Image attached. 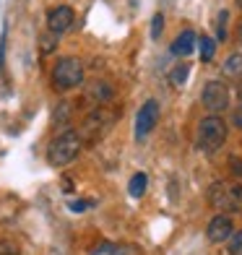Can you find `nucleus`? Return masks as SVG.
I'll list each match as a JSON object with an SVG mask.
<instances>
[{"label": "nucleus", "mask_w": 242, "mask_h": 255, "mask_svg": "<svg viewBox=\"0 0 242 255\" xmlns=\"http://www.w3.org/2000/svg\"><path fill=\"white\" fill-rule=\"evenodd\" d=\"M206 201L216 214H235L242 211V182L216 180L206 190Z\"/></svg>", "instance_id": "1"}, {"label": "nucleus", "mask_w": 242, "mask_h": 255, "mask_svg": "<svg viewBox=\"0 0 242 255\" xmlns=\"http://www.w3.org/2000/svg\"><path fill=\"white\" fill-rule=\"evenodd\" d=\"M81 148H84V141H81L78 130H63L47 146V161L52 167H68L71 161L78 159Z\"/></svg>", "instance_id": "2"}, {"label": "nucleus", "mask_w": 242, "mask_h": 255, "mask_svg": "<svg viewBox=\"0 0 242 255\" xmlns=\"http://www.w3.org/2000/svg\"><path fill=\"white\" fill-rule=\"evenodd\" d=\"M227 143V123L219 115H209L198 123V135H195V148L201 154H214Z\"/></svg>", "instance_id": "3"}, {"label": "nucleus", "mask_w": 242, "mask_h": 255, "mask_svg": "<svg viewBox=\"0 0 242 255\" xmlns=\"http://www.w3.org/2000/svg\"><path fill=\"white\" fill-rule=\"evenodd\" d=\"M86 68L78 57H60L52 68V86L57 91H71L84 84Z\"/></svg>", "instance_id": "4"}, {"label": "nucleus", "mask_w": 242, "mask_h": 255, "mask_svg": "<svg viewBox=\"0 0 242 255\" xmlns=\"http://www.w3.org/2000/svg\"><path fill=\"white\" fill-rule=\"evenodd\" d=\"M159 115H161V107L156 99H146L141 104V110L135 115V141H146L151 135V130L159 123Z\"/></svg>", "instance_id": "5"}, {"label": "nucleus", "mask_w": 242, "mask_h": 255, "mask_svg": "<svg viewBox=\"0 0 242 255\" xmlns=\"http://www.w3.org/2000/svg\"><path fill=\"white\" fill-rule=\"evenodd\" d=\"M201 102H203V107L219 115V112H224L229 107V89L224 81H209V84L203 86V94H201Z\"/></svg>", "instance_id": "6"}, {"label": "nucleus", "mask_w": 242, "mask_h": 255, "mask_svg": "<svg viewBox=\"0 0 242 255\" xmlns=\"http://www.w3.org/2000/svg\"><path fill=\"white\" fill-rule=\"evenodd\" d=\"M110 125H112L110 112H107V110H94V112H91L89 118L84 120L78 135H81V141H99V138L110 130Z\"/></svg>", "instance_id": "7"}, {"label": "nucleus", "mask_w": 242, "mask_h": 255, "mask_svg": "<svg viewBox=\"0 0 242 255\" xmlns=\"http://www.w3.org/2000/svg\"><path fill=\"white\" fill-rule=\"evenodd\" d=\"M73 21H76V13H73L71 5H55L47 13V29L57 37V34H65L68 29H71Z\"/></svg>", "instance_id": "8"}, {"label": "nucleus", "mask_w": 242, "mask_h": 255, "mask_svg": "<svg viewBox=\"0 0 242 255\" xmlns=\"http://www.w3.org/2000/svg\"><path fill=\"white\" fill-rule=\"evenodd\" d=\"M235 232V224H232V216L227 214H216L211 222H209V229H206V237H209V242H214V245H219V242H227L229 237H232Z\"/></svg>", "instance_id": "9"}, {"label": "nucleus", "mask_w": 242, "mask_h": 255, "mask_svg": "<svg viewBox=\"0 0 242 255\" xmlns=\"http://www.w3.org/2000/svg\"><path fill=\"white\" fill-rule=\"evenodd\" d=\"M86 97L94 99L97 104H105V102L115 99V89H112V84H107V81H91V84L86 86Z\"/></svg>", "instance_id": "10"}, {"label": "nucleus", "mask_w": 242, "mask_h": 255, "mask_svg": "<svg viewBox=\"0 0 242 255\" xmlns=\"http://www.w3.org/2000/svg\"><path fill=\"white\" fill-rule=\"evenodd\" d=\"M195 42H198V37H195V31H182L180 37L172 42V55H177V57H185L195 50Z\"/></svg>", "instance_id": "11"}, {"label": "nucleus", "mask_w": 242, "mask_h": 255, "mask_svg": "<svg viewBox=\"0 0 242 255\" xmlns=\"http://www.w3.org/2000/svg\"><path fill=\"white\" fill-rule=\"evenodd\" d=\"M91 255H138V248L133 245H112V242H102L91 250Z\"/></svg>", "instance_id": "12"}, {"label": "nucleus", "mask_w": 242, "mask_h": 255, "mask_svg": "<svg viewBox=\"0 0 242 255\" xmlns=\"http://www.w3.org/2000/svg\"><path fill=\"white\" fill-rule=\"evenodd\" d=\"M146 188H148V175L146 172H135V175L130 177V182H128V195L130 198H141V195L146 193Z\"/></svg>", "instance_id": "13"}, {"label": "nucleus", "mask_w": 242, "mask_h": 255, "mask_svg": "<svg viewBox=\"0 0 242 255\" xmlns=\"http://www.w3.org/2000/svg\"><path fill=\"white\" fill-rule=\"evenodd\" d=\"M222 71H224V76H229V78H242V52H237V55L229 57Z\"/></svg>", "instance_id": "14"}, {"label": "nucleus", "mask_w": 242, "mask_h": 255, "mask_svg": "<svg viewBox=\"0 0 242 255\" xmlns=\"http://www.w3.org/2000/svg\"><path fill=\"white\" fill-rule=\"evenodd\" d=\"M195 47H201V60H203V63L214 60V52H216V42H214L211 37H201L198 42H195Z\"/></svg>", "instance_id": "15"}, {"label": "nucleus", "mask_w": 242, "mask_h": 255, "mask_svg": "<svg viewBox=\"0 0 242 255\" xmlns=\"http://www.w3.org/2000/svg\"><path fill=\"white\" fill-rule=\"evenodd\" d=\"M188 73H190V68L185 63H180L172 68V73H169V81H172V86H182L188 81Z\"/></svg>", "instance_id": "16"}, {"label": "nucleus", "mask_w": 242, "mask_h": 255, "mask_svg": "<svg viewBox=\"0 0 242 255\" xmlns=\"http://www.w3.org/2000/svg\"><path fill=\"white\" fill-rule=\"evenodd\" d=\"M227 242H229V255H242V229L232 232V237Z\"/></svg>", "instance_id": "17"}, {"label": "nucleus", "mask_w": 242, "mask_h": 255, "mask_svg": "<svg viewBox=\"0 0 242 255\" xmlns=\"http://www.w3.org/2000/svg\"><path fill=\"white\" fill-rule=\"evenodd\" d=\"M161 31H164V16L156 13V16L151 18V39H159Z\"/></svg>", "instance_id": "18"}, {"label": "nucleus", "mask_w": 242, "mask_h": 255, "mask_svg": "<svg viewBox=\"0 0 242 255\" xmlns=\"http://www.w3.org/2000/svg\"><path fill=\"white\" fill-rule=\"evenodd\" d=\"M227 21H229V13L227 10H222V13H219V26H216V37L219 39H227Z\"/></svg>", "instance_id": "19"}, {"label": "nucleus", "mask_w": 242, "mask_h": 255, "mask_svg": "<svg viewBox=\"0 0 242 255\" xmlns=\"http://www.w3.org/2000/svg\"><path fill=\"white\" fill-rule=\"evenodd\" d=\"M0 255H18V245L13 240H0Z\"/></svg>", "instance_id": "20"}, {"label": "nucleus", "mask_w": 242, "mask_h": 255, "mask_svg": "<svg viewBox=\"0 0 242 255\" xmlns=\"http://www.w3.org/2000/svg\"><path fill=\"white\" fill-rule=\"evenodd\" d=\"M232 123H235V128H240L242 130V102L235 107V112H232Z\"/></svg>", "instance_id": "21"}, {"label": "nucleus", "mask_w": 242, "mask_h": 255, "mask_svg": "<svg viewBox=\"0 0 242 255\" xmlns=\"http://www.w3.org/2000/svg\"><path fill=\"white\" fill-rule=\"evenodd\" d=\"M232 175L235 177H242V161L237 156H232Z\"/></svg>", "instance_id": "22"}, {"label": "nucleus", "mask_w": 242, "mask_h": 255, "mask_svg": "<svg viewBox=\"0 0 242 255\" xmlns=\"http://www.w3.org/2000/svg\"><path fill=\"white\" fill-rule=\"evenodd\" d=\"M68 208H71V211H86L89 203L86 201H73V203H68Z\"/></svg>", "instance_id": "23"}, {"label": "nucleus", "mask_w": 242, "mask_h": 255, "mask_svg": "<svg viewBox=\"0 0 242 255\" xmlns=\"http://www.w3.org/2000/svg\"><path fill=\"white\" fill-rule=\"evenodd\" d=\"M237 39H240V44H242V24L237 26Z\"/></svg>", "instance_id": "24"}, {"label": "nucleus", "mask_w": 242, "mask_h": 255, "mask_svg": "<svg viewBox=\"0 0 242 255\" xmlns=\"http://www.w3.org/2000/svg\"><path fill=\"white\" fill-rule=\"evenodd\" d=\"M237 94H240V102H242V78H240V89H237Z\"/></svg>", "instance_id": "25"}]
</instances>
